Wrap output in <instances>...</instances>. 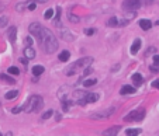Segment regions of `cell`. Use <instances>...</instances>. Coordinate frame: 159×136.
<instances>
[{
	"label": "cell",
	"mask_w": 159,
	"mask_h": 136,
	"mask_svg": "<svg viewBox=\"0 0 159 136\" xmlns=\"http://www.w3.org/2000/svg\"><path fill=\"white\" fill-rule=\"evenodd\" d=\"M141 43H142V41L139 40V38L134 40L133 45H131V48H129V53H131V55H137V53H138V51L141 49Z\"/></svg>",
	"instance_id": "10"
},
{
	"label": "cell",
	"mask_w": 159,
	"mask_h": 136,
	"mask_svg": "<svg viewBox=\"0 0 159 136\" xmlns=\"http://www.w3.org/2000/svg\"><path fill=\"white\" fill-rule=\"evenodd\" d=\"M149 69H151V72H152V73H158V72H159V66H156V65H152V66L149 67Z\"/></svg>",
	"instance_id": "37"
},
{
	"label": "cell",
	"mask_w": 159,
	"mask_h": 136,
	"mask_svg": "<svg viewBox=\"0 0 159 136\" xmlns=\"http://www.w3.org/2000/svg\"><path fill=\"white\" fill-rule=\"evenodd\" d=\"M120 70V63H117L116 66H113V69H111V72H118Z\"/></svg>",
	"instance_id": "41"
},
{
	"label": "cell",
	"mask_w": 159,
	"mask_h": 136,
	"mask_svg": "<svg viewBox=\"0 0 159 136\" xmlns=\"http://www.w3.org/2000/svg\"><path fill=\"white\" fill-rule=\"evenodd\" d=\"M155 24H156V25H159V20H158V21H156V23H155Z\"/></svg>",
	"instance_id": "47"
},
{
	"label": "cell",
	"mask_w": 159,
	"mask_h": 136,
	"mask_svg": "<svg viewBox=\"0 0 159 136\" xmlns=\"http://www.w3.org/2000/svg\"><path fill=\"white\" fill-rule=\"evenodd\" d=\"M107 25L109 27H118V18H117V17H110L109 21H107Z\"/></svg>",
	"instance_id": "26"
},
{
	"label": "cell",
	"mask_w": 159,
	"mask_h": 136,
	"mask_svg": "<svg viewBox=\"0 0 159 136\" xmlns=\"http://www.w3.org/2000/svg\"><path fill=\"white\" fill-rule=\"evenodd\" d=\"M153 65L159 66V55H153Z\"/></svg>",
	"instance_id": "39"
},
{
	"label": "cell",
	"mask_w": 159,
	"mask_h": 136,
	"mask_svg": "<svg viewBox=\"0 0 159 136\" xmlns=\"http://www.w3.org/2000/svg\"><path fill=\"white\" fill-rule=\"evenodd\" d=\"M141 6H142L141 0H124V3L121 4L124 11H137Z\"/></svg>",
	"instance_id": "5"
},
{
	"label": "cell",
	"mask_w": 159,
	"mask_h": 136,
	"mask_svg": "<svg viewBox=\"0 0 159 136\" xmlns=\"http://www.w3.org/2000/svg\"><path fill=\"white\" fill-rule=\"evenodd\" d=\"M44 105V100L41 96H31L30 98H28V101L26 103V108H24V111L28 114L31 112H37V111H40L41 108H42Z\"/></svg>",
	"instance_id": "3"
},
{
	"label": "cell",
	"mask_w": 159,
	"mask_h": 136,
	"mask_svg": "<svg viewBox=\"0 0 159 136\" xmlns=\"http://www.w3.org/2000/svg\"><path fill=\"white\" fill-rule=\"evenodd\" d=\"M7 73L13 74V76H18V74H20V70H18V67H16V66H10L9 69H7Z\"/></svg>",
	"instance_id": "27"
},
{
	"label": "cell",
	"mask_w": 159,
	"mask_h": 136,
	"mask_svg": "<svg viewBox=\"0 0 159 136\" xmlns=\"http://www.w3.org/2000/svg\"><path fill=\"white\" fill-rule=\"evenodd\" d=\"M70 103H72L70 100H66V101H62V107H63V111H65V112H68V111H69L70 105H72Z\"/></svg>",
	"instance_id": "29"
},
{
	"label": "cell",
	"mask_w": 159,
	"mask_h": 136,
	"mask_svg": "<svg viewBox=\"0 0 159 136\" xmlns=\"http://www.w3.org/2000/svg\"><path fill=\"white\" fill-rule=\"evenodd\" d=\"M59 27V32H58V35H59L61 40L66 41V42H72V41H75V35H73V32L69 30V28H66V27H62V24Z\"/></svg>",
	"instance_id": "6"
},
{
	"label": "cell",
	"mask_w": 159,
	"mask_h": 136,
	"mask_svg": "<svg viewBox=\"0 0 159 136\" xmlns=\"http://www.w3.org/2000/svg\"><path fill=\"white\" fill-rule=\"evenodd\" d=\"M24 108H26V104H24V105H20V107H16V108H13V110H11V112H13V114H18V112H21V111H24Z\"/></svg>",
	"instance_id": "34"
},
{
	"label": "cell",
	"mask_w": 159,
	"mask_h": 136,
	"mask_svg": "<svg viewBox=\"0 0 159 136\" xmlns=\"http://www.w3.org/2000/svg\"><path fill=\"white\" fill-rule=\"evenodd\" d=\"M44 70H45V69H44L42 65H35V66L33 67V74L35 77H38V76H41V74L44 73Z\"/></svg>",
	"instance_id": "18"
},
{
	"label": "cell",
	"mask_w": 159,
	"mask_h": 136,
	"mask_svg": "<svg viewBox=\"0 0 159 136\" xmlns=\"http://www.w3.org/2000/svg\"><path fill=\"white\" fill-rule=\"evenodd\" d=\"M0 80H4V81L9 83V84H14V83H16V80H14L13 77L7 76V74H0Z\"/></svg>",
	"instance_id": "24"
},
{
	"label": "cell",
	"mask_w": 159,
	"mask_h": 136,
	"mask_svg": "<svg viewBox=\"0 0 159 136\" xmlns=\"http://www.w3.org/2000/svg\"><path fill=\"white\" fill-rule=\"evenodd\" d=\"M114 111H116V107H110V108H107L104 111L92 114V118L93 119H107L109 116H111V114H114Z\"/></svg>",
	"instance_id": "7"
},
{
	"label": "cell",
	"mask_w": 159,
	"mask_h": 136,
	"mask_svg": "<svg viewBox=\"0 0 159 136\" xmlns=\"http://www.w3.org/2000/svg\"><path fill=\"white\" fill-rule=\"evenodd\" d=\"M68 20H69L70 23L76 24V23H79V21H80V17L75 16V14H73V13H68Z\"/></svg>",
	"instance_id": "25"
},
{
	"label": "cell",
	"mask_w": 159,
	"mask_h": 136,
	"mask_svg": "<svg viewBox=\"0 0 159 136\" xmlns=\"http://www.w3.org/2000/svg\"><path fill=\"white\" fill-rule=\"evenodd\" d=\"M70 58V52L69 51H62V52L58 55V59L61 60V62H68Z\"/></svg>",
	"instance_id": "19"
},
{
	"label": "cell",
	"mask_w": 159,
	"mask_h": 136,
	"mask_svg": "<svg viewBox=\"0 0 159 136\" xmlns=\"http://www.w3.org/2000/svg\"><path fill=\"white\" fill-rule=\"evenodd\" d=\"M155 52H156V48H155V47H151V48H149V49L145 52V56L148 58L149 55H151V53H155Z\"/></svg>",
	"instance_id": "36"
},
{
	"label": "cell",
	"mask_w": 159,
	"mask_h": 136,
	"mask_svg": "<svg viewBox=\"0 0 159 136\" xmlns=\"http://www.w3.org/2000/svg\"><path fill=\"white\" fill-rule=\"evenodd\" d=\"M61 13H62V9L57 7V13H55V18H54V25H61Z\"/></svg>",
	"instance_id": "21"
},
{
	"label": "cell",
	"mask_w": 159,
	"mask_h": 136,
	"mask_svg": "<svg viewBox=\"0 0 159 136\" xmlns=\"http://www.w3.org/2000/svg\"><path fill=\"white\" fill-rule=\"evenodd\" d=\"M97 83V79H86V80H83V86L85 87H92V86H94V84Z\"/></svg>",
	"instance_id": "23"
},
{
	"label": "cell",
	"mask_w": 159,
	"mask_h": 136,
	"mask_svg": "<svg viewBox=\"0 0 159 136\" xmlns=\"http://www.w3.org/2000/svg\"><path fill=\"white\" fill-rule=\"evenodd\" d=\"M3 10H4V4L0 3V14H2V11H3Z\"/></svg>",
	"instance_id": "43"
},
{
	"label": "cell",
	"mask_w": 159,
	"mask_h": 136,
	"mask_svg": "<svg viewBox=\"0 0 159 136\" xmlns=\"http://www.w3.org/2000/svg\"><path fill=\"white\" fill-rule=\"evenodd\" d=\"M144 118H145V110L139 108V110L131 111L128 115L124 116V121H127V122H138V121H142Z\"/></svg>",
	"instance_id": "4"
},
{
	"label": "cell",
	"mask_w": 159,
	"mask_h": 136,
	"mask_svg": "<svg viewBox=\"0 0 159 136\" xmlns=\"http://www.w3.org/2000/svg\"><path fill=\"white\" fill-rule=\"evenodd\" d=\"M137 91V89L135 87H133V86H123L121 87V90H120V94L121 96H125V94H134Z\"/></svg>",
	"instance_id": "16"
},
{
	"label": "cell",
	"mask_w": 159,
	"mask_h": 136,
	"mask_svg": "<svg viewBox=\"0 0 159 136\" xmlns=\"http://www.w3.org/2000/svg\"><path fill=\"white\" fill-rule=\"evenodd\" d=\"M7 37H9V41H10L11 43L16 42V40H17V27L13 25L7 30Z\"/></svg>",
	"instance_id": "11"
},
{
	"label": "cell",
	"mask_w": 159,
	"mask_h": 136,
	"mask_svg": "<svg viewBox=\"0 0 159 136\" xmlns=\"http://www.w3.org/2000/svg\"><path fill=\"white\" fill-rule=\"evenodd\" d=\"M26 45H27V47H31V45H33V38H31V37H27V38H26Z\"/></svg>",
	"instance_id": "38"
},
{
	"label": "cell",
	"mask_w": 159,
	"mask_h": 136,
	"mask_svg": "<svg viewBox=\"0 0 159 136\" xmlns=\"http://www.w3.org/2000/svg\"><path fill=\"white\" fill-rule=\"evenodd\" d=\"M131 79H133V83L135 84L137 87H139V86H141V84L144 83V77L141 76V74H139V73H134L133 76H131Z\"/></svg>",
	"instance_id": "17"
},
{
	"label": "cell",
	"mask_w": 159,
	"mask_h": 136,
	"mask_svg": "<svg viewBox=\"0 0 159 136\" xmlns=\"http://www.w3.org/2000/svg\"><path fill=\"white\" fill-rule=\"evenodd\" d=\"M97 100H99V94L97 93H87L86 96H85V101H86V104L96 103Z\"/></svg>",
	"instance_id": "15"
},
{
	"label": "cell",
	"mask_w": 159,
	"mask_h": 136,
	"mask_svg": "<svg viewBox=\"0 0 159 136\" xmlns=\"http://www.w3.org/2000/svg\"><path fill=\"white\" fill-rule=\"evenodd\" d=\"M83 32H85V35H87V37H92L93 34H96V28H92V27H90V28H85Z\"/></svg>",
	"instance_id": "31"
},
{
	"label": "cell",
	"mask_w": 159,
	"mask_h": 136,
	"mask_svg": "<svg viewBox=\"0 0 159 136\" xmlns=\"http://www.w3.org/2000/svg\"><path fill=\"white\" fill-rule=\"evenodd\" d=\"M28 31H30L31 35H34V37L38 40L41 35V31H42V25H41L40 23H33L30 24V27H28Z\"/></svg>",
	"instance_id": "9"
},
{
	"label": "cell",
	"mask_w": 159,
	"mask_h": 136,
	"mask_svg": "<svg viewBox=\"0 0 159 136\" xmlns=\"http://www.w3.org/2000/svg\"><path fill=\"white\" fill-rule=\"evenodd\" d=\"M38 42L41 43L44 52L45 53H54L58 49V40L55 37V34L50 30V28H44L41 31V35L38 38Z\"/></svg>",
	"instance_id": "1"
},
{
	"label": "cell",
	"mask_w": 159,
	"mask_h": 136,
	"mask_svg": "<svg viewBox=\"0 0 159 136\" xmlns=\"http://www.w3.org/2000/svg\"><path fill=\"white\" fill-rule=\"evenodd\" d=\"M27 4H28V2H27V3H18L16 6V10L18 11V13H21V11H24V9H26Z\"/></svg>",
	"instance_id": "33"
},
{
	"label": "cell",
	"mask_w": 159,
	"mask_h": 136,
	"mask_svg": "<svg viewBox=\"0 0 159 136\" xmlns=\"http://www.w3.org/2000/svg\"><path fill=\"white\" fill-rule=\"evenodd\" d=\"M54 14H55V13H54L52 9H48V10L44 13V18H45V20H50V18H52Z\"/></svg>",
	"instance_id": "30"
},
{
	"label": "cell",
	"mask_w": 159,
	"mask_h": 136,
	"mask_svg": "<svg viewBox=\"0 0 159 136\" xmlns=\"http://www.w3.org/2000/svg\"><path fill=\"white\" fill-rule=\"evenodd\" d=\"M52 114H54L52 110H48L45 114H42V119H50L51 116H52Z\"/></svg>",
	"instance_id": "35"
},
{
	"label": "cell",
	"mask_w": 159,
	"mask_h": 136,
	"mask_svg": "<svg viewBox=\"0 0 159 136\" xmlns=\"http://www.w3.org/2000/svg\"><path fill=\"white\" fill-rule=\"evenodd\" d=\"M24 58H27V59H34L35 58V49H34L33 47H26L24 48Z\"/></svg>",
	"instance_id": "14"
},
{
	"label": "cell",
	"mask_w": 159,
	"mask_h": 136,
	"mask_svg": "<svg viewBox=\"0 0 159 136\" xmlns=\"http://www.w3.org/2000/svg\"><path fill=\"white\" fill-rule=\"evenodd\" d=\"M55 119H57V121H61V115H58V114H57V116H55Z\"/></svg>",
	"instance_id": "45"
},
{
	"label": "cell",
	"mask_w": 159,
	"mask_h": 136,
	"mask_svg": "<svg viewBox=\"0 0 159 136\" xmlns=\"http://www.w3.org/2000/svg\"><path fill=\"white\" fill-rule=\"evenodd\" d=\"M152 87H153V89H159V79L158 80H153V81H152Z\"/></svg>",
	"instance_id": "40"
},
{
	"label": "cell",
	"mask_w": 159,
	"mask_h": 136,
	"mask_svg": "<svg viewBox=\"0 0 159 136\" xmlns=\"http://www.w3.org/2000/svg\"><path fill=\"white\" fill-rule=\"evenodd\" d=\"M152 2H153V0H146L145 3H146V4H151V3H152Z\"/></svg>",
	"instance_id": "46"
},
{
	"label": "cell",
	"mask_w": 159,
	"mask_h": 136,
	"mask_svg": "<svg viewBox=\"0 0 159 136\" xmlns=\"http://www.w3.org/2000/svg\"><path fill=\"white\" fill-rule=\"evenodd\" d=\"M141 133V129L139 128H128L125 130V135L127 136H138Z\"/></svg>",
	"instance_id": "20"
},
{
	"label": "cell",
	"mask_w": 159,
	"mask_h": 136,
	"mask_svg": "<svg viewBox=\"0 0 159 136\" xmlns=\"http://www.w3.org/2000/svg\"><path fill=\"white\" fill-rule=\"evenodd\" d=\"M7 24H9V17H6V16L0 17V28H6Z\"/></svg>",
	"instance_id": "28"
},
{
	"label": "cell",
	"mask_w": 159,
	"mask_h": 136,
	"mask_svg": "<svg viewBox=\"0 0 159 136\" xmlns=\"http://www.w3.org/2000/svg\"><path fill=\"white\" fill-rule=\"evenodd\" d=\"M0 136H3V135H2V133H0Z\"/></svg>",
	"instance_id": "48"
},
{
	"label": "cell",
	"mask_w": 159,
	"mask_h": 136,
	"mask_svg": "<svg viewBox=\"0 0 159 136\" xmlns=\"http://www.w3.org/2000/svg\"><path fill=\"white\" fill-rule=\"evenodd\" d=\"M72 87L69 86H62L59 89V91H58V98L61 100V103L62 101H66V100H69V96L72 94Z\"/></svg>",
	"instance_id": "8"
},
{
	"label": "cell",
	"mask_w": 159,
	"mask_h": 136,
	"mask_svg": "<svg viewBox=\"0 0 159 136\" xmlns=\"http://www.w3.org/2000/svg\"><path fill=\"white\" fill-rule=\"evenodd\" d=\"M17 96H18V90H11V91H7L4 97H6V100H14Z\"/></svg>",
	"instance_id": "22"
},
{
	"label": "cell",
	"mask_w": 159,
	"mask_h": 136,
	"mask_svg": "<svg viewBox=\"0 0 159 136\" xmlns=\"http://www.w3.org/2000/svg\"><path fill=\"white\" fill-rule=\"evenodd\" d=\"M92 72H93V69H92L90 66H89V67H86V69H83V73H82V76H80V80H83L85 77L87 76V74L92 73Z\"/></svg>",
	"instance_id": "32"
},
{
	"label": "cell",
	"mask_w": 159,
	"mask_h": 136,
	"mask_svg": "<svg viewBox=\"0 0 159 136\" xmlns=\"http://www.w3.org/2000/svg\"><path fill=\"white\" fill-rule=\"evenodd\" d=\"M138 24H139V27H141V30H144V31L151 30V28H152V25H153L152 21H151V20H146V18H142V20H139Z\"/></svg>",
	"instance_id": "12"
},
{
	"label": "cell",
	"mask_w": 159,
	"mask_h": 136,
	"mask_svg": "<svg viewBox=\"0 0 159 136\" xmlns=\"http://www.w3.org/2000/svg\"><path fill=\"white\" fill-rule=\"evenodd\" d=\"M20 60H21V63H23L24 66H26L27 63H28V59H27V58H24V56H23V58H21V59H20Z\"/></svg>",
	"instance_id": "42"
},
{
	"label": "cell",
	"mask_w": 159,
	"mask_h": 136,
	"mask_svg": "<svg viewBox=\"0 0 159 136\" xmlns=\"http://www.w3.org/2000/svg\"><path fill=\"white\" fill-rule=\"evenodd\" d=\"M31 2H40V3H45V2H48V0H31Z\"/></svg>",
	"instance_id": "44"
},
{
	"label": "cell",
	"mask_w": 159,
	"mask_h": 136,
	"mask_svg": "<svg viewBox=\"0 0 159 136\" xmlns=\"http://www.w3.org/2000/svg\"><path fill=\"white\" fill-rule=\"evenodd\" d=\"M93 62H94V59L90 56H86V58H80L79 60H76V62H73L72 65H70L69 67H68L66 70V76H73L75 73H78V72H80V70L86 69V67L92 66Z\"/></svg>",
	"instance_id": "2"
},
{
	"label": "cell",
	"mask_w": 159,
	"mask_h": 136,
	"mask_svg": "<svg viewBox=\"0 0 159 136\" xmlns=\"http://www.w3.org/2000/svg\"><path fill=\"white\" fill-rule=\"evenodd\" d=\"M120 132V126H111L103 132V136H117Z\"/></svg>",
	"instance_id": "13"
}]
</instances>
